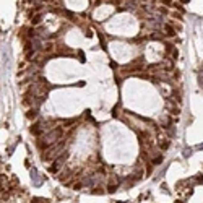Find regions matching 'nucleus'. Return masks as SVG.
Wrapping results in <instances>:
<instances>
[{
  "label": "nucleus",
  "instance_id": "nucleus-4",
  "mask_svg": "<svg viewBox=\"0 0 203 203\" xmlns=\"http://www.w3.org/2000/svg\"><path fill=\"white\" fill-rule=\"evenodd\" d=\"M41 132H42V125H41V123H36L34 127H31V133H33V135H39Z\"/></svg>",
  "mask_w": 203,
  "mask_h": 203
},
{
  "label": "nucleus",
  "instance_id": "nucleus-8",
  "mask_svg": "<svg viewBox=\"0 0 203 203\" xmlns=\"http://www.w3.org/2000/svg\"><path fill=\"white\" fill-rule=\"evenodd\" d=\"M161 161H163V158H156V159H154V161H153V164H159V163H161Z\"/></svg>",
  "mask_w": 203,
  "mask_h": 203
},
{
  "label": "nucleus",
  "instance_id": "nucleus-6",
  "mask_svg": "<svg viewBox=\"0 0 203 203\" xmlns=\"http://www.w3.org/2000/svg\"><path fill=\"white\" fill-rule=\"evenodd\" d=\"M190 154H192V150H188V148H187V150H185V153H184V156H185V158H188Z\"/></svg>",
  "mask_w": 203,
  "mask_h": 203
},
{
  "label": "nucleus",
  "instance_id": "nucleus-9",
  "mask_svg": "<svg viewBox=\"0 0 203 203\" xmlns=\"http://www.w3.org/2000/svg\"><path fill=\"white\" fill-rule=\"evenodd\" d=\"M197 148H198V150H203V145H198Z\"/></svg>",
  "mask_w": 203,
  "mask_h": 203
},
{
  "label": "nucleus",
  "instance_id": "nucleus-7",
  "mask_svg": "<svg viewBox=\"0 0 203 203\" xmlns=\"http://www.w3.org/2000/svg\"><path fill=\"white\" fill-rule=\"evenodd\" d=\"M93 194H96V195L99 194V195H101V194H102V190H101V188H94V190H93Z\"/></svg>",
  "mask_w": 203,
  "mask_h": 203
},
{
  "label": "nucleus",
  "instance_id": "nucleus-2",
  "mask_svg": "<svg viewBox=\"0 0 203 203\" xmlns=\"http://www.w3.org/2000/svg\"><path fill=\"white\" fill-rule=\"evenodd\" d=\"M119 179L117 177H112L111 180H109V185H107V192H111V194H114V192H117V187H119Z\"/></svg>",
  "mask_w": 203,
  "mask_h": 203
},
{
  "label": "nucleus",
  "instance_id": "nucleus-5",
  "mask_svg": "<svg viewBox=\"0 0 203 203\" xmlns=\"http://www.w3.org/2000/svg\"><path fill=\"white\" fill-rule=\"evenodd\" d=\"M0 187L7 188V185H5V175H0Z\"/></svg>",
  "mask_w": 203,
  "mask_h": 203
},
{
  "label": "nucleus",
  "instance_id": "nucleus-1",
  "mask_svg": "<svg viewBox=\"0 0 203 203\" xmlns=\"http://www.w3.org/2000/svg\"><path fill=\"white\" fill-rule=\"evenodd\" d=\"M60 135H62V130H60V129H54L50 133H47V135H46V138H44L42 145H47V146L54 145V143H55L57 140L60 138Z\"/></svg>",
  "mask_w": 203,
  "mask_h": 203
},
{
  "label": "nucleus",
  "instance_id": "nucleus-3",
  "mask_svg": "<svg viewBox=\"0 0 203 203\" xmlns=\"http://www.w3.org/2000/svg\"><path fill=\"white\" fill-rule=\"evenodd\" d=\"M31 177H33V184L36 185V187H41V185H42V179H41V175L36 169L31 171Z\"/></svg>",
  "mask_w": 203,
  "mask_h": 203
}]
</instances>
